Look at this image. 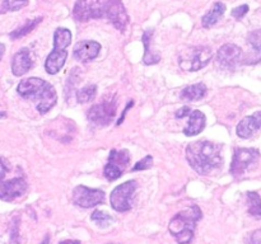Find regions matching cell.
<instances>
[{"label":"cell","instance_id":"obj_7","mask_svg":"<svg viewBox=\"0 0 261 244\" xmlns=\"http://www.w3.org/2000/svg\"><path fill=\"white\" fill-rule=\"evenodd\" d=\"M213 57V51L208 46H198L189 47L188 50L181 51L178 64L184 71H198L205 68Z\"/></svg>","mask_w":261,"mask_h":244},{"label":"cell","instance_id":"obj_24","mask_svg":"<svg viewBox=\"0 0 261 244\" xmlns=\"http://www.w3.org/2000/svg\"><path fill=\"white\" fill-rule=\"evenodd\" d=\"M97 94V85L94 84H88V85L83 86L76 92V101L79 103H89L96 98Z\"/></svg>","mask_w":261,"mask_h":244},{"label":"cell","instance_id":"obj_2","mask_svg":"<svg viewBox=\"0 0 261 244\" xmlns=\"http://www.w3.org/2000/svg\"><path fill=\"white\" fill-rule=\"evenodd\" d=\"M22 98L36 103V108L41 114H45L58 102L55 88L46 80L40 78H28L20 81L17 88Z\"/></svg>","mask_w":261,"mask_h":244},{"label":"cell","instance_id":"obj_10","mask_svg":"<svg viewBox=\"0 0 261 244\" xmlns=\"http://www.w3.org/2000/svg\"><path fill=\"white\" fill-rule=\"evenodd\" d=\"M116 99L109 98L98 104H94L88 109L87 117L97 126H107L114 121L116 116Z\"/></svg>","mask_w":261,"mask_h":244},{"label":"cell","instance_id":"obj_27","mask_svg":"<svg viewBox=\"0 0 261 244\" xmlns=\"http://www.w3.org/2000/svg\"><path fill=\"white\" fill-rule=\"evenodd\" d=\"M247 42L256 53H261V29L252 30L247 36Z\"/></svg>","mask_w":261,"mask_h":244},{"label":"cell","instance_id":"obj_30","mask_svg":"<svg viewBox=\"0 0 261 244\" xmlns=\"http://www.w3.org/2000/svg\"><path fill=\"white\" fill-rule=\"evenodd\" d=\"M249 244H261V229H257L251 233L249 239Z\"/></svg>","mask_w":261,"mask_h":244},{"label":"cell","instance_id":"obj_32","mask_svg":"<svg viewBox=\"0 0 261 244\" xmlns=\"http://www.w3.org/2000/svg\"><path fill=\"white\" fill-rule=\"evenodd\" d=\"M59 244H81V241H78V240H63V241H60Z\"/></svg>","mask_w":261,"mask_h":244},{"label":"cell","instance_id":"obj_22","mask_svg":"<svg viewBox=\"0 0 261 244\" xmlns=\"http://www.w3.org/2000/svg\"><path fill=\"white\" fill-rule=\"evenodd\" d=\"M42 19H43L42 17L36 18V19H31V20L28 19L27 22L22 25V27H19V28H17V29L13 30V32L9 35V37L12 38V40H19V38L24 37V36H27L28 33L32 32V30L35 29V28L37 27L41 22H42Z\"/></svg>","mask_w":261,"mask_h":244},{"label":"cell","instance_id":"obj_19","mask_svg":"<svg viewBox=\"0 0 261 244\" xmlns=\"http://www.w3.org/2000/svg\"><path fill=\"white\" fill-rule=\"evenodd\" d=\"M224 12H226V4L222 2L214 3V5L212 7V9L206 13L205 15L201 19V25L204 28H212L214 24H217L219 19L224 15Z\"/></svg>","mask_w":261,"mask_h":244},{"label":"cell","instance_id":"obj_6","mask_svg":"<svg viewBox=\"0 0 261 244\" xmlns=\"http://www.w3.org/2000/svg\"><path fill=\"white\" fill-rule=\"evenodd\" d=\"M112 0H78L73 8V18L78 22L107 19Z\"/></svg>","mask_w":261,"mask_h":244},{"label":"cell","instance_id":"obj_11","mask_svg":"<svg viewBox=\"0 0 261 244\" xmlns=\"http://www.w3.org/2000/svg\"><path fill=\"white\" fill-rule=\"evenodd\" d=\"M130 163V154L126 149H112L109 155V162L103 169V174L107 180L112 182L120 178Z\"/></svg>","mask_w":261,"mask_h":244},{"label":"cell","instance_id":"obj_20","mask_svg":"<svg viewBox=\"0 0 261 244\" xmlns=\"http://www.w3.org/2000/svg\"><path fill=\"white\" fill-rule=\"evenodd\" d=\"M206 85L204 83H198L194 84V85H189L186 88L182 89L180 97L184 101L194 102V101H200L205 97L206 94Z\"/></svg>","mask_w":261,"mask_h":244},{"label":"cell","instance_id":"obj_12","mask_svg":"<svg viewBox=\"0 0 261 244\" xmlns=\"http://www.w3.org/2000/svg\"><path fill=\"white\" fill-rule=\"evenodd\" d=\"M105 201V192L86 186H76L73 191V202L83 208L93 207Z\"/></svg>","mask_w":261,"mask_h":244},{"label":"cell","instance_id":"obj_9","mask_svg":"<svg viewBox=\"0 0 261 244\" xmlns=\"http://www.w3.org/2000/svg\"><path fill=\"white\" fill-rule=\"evenodd\" d=\"M137 182L135 180H127L117 186L110 196V202L112 208L117 212H126L133 207V197L137 191Z\"/></svg>","mask_w":261,"mask_h":244},{"label":"cell","instance_id":"obj_21","mask_svg":"<svg viewBox=\"0 0 261 244\" xmlns=\"http://www.w3.org/2000/svg\"><path fill=\"white\" fill-rule=\"evenodd\" d=\"M152 36H153V29H147L144 33H143V37H142V41H143V43H144V48H145V53H144V57H143V63H144L145 65L157 64L158 61L161 60L160 55H153V53L150 52L149 43H150V40H152Z\"/></svg>","mask_w":261,"mask_h":244},{"label":"cell","instance_id":"obj_15","mask_svg":"<svg viewBox=\"0 0 261 244\" xmlns=\"http://www.w3.org/2000/svg\"><path fill=\"white\" fill-rule=\"evenodd\" d=\"M261 130V111L255 112L251 116H247L239 122L236 132L241 139H250Z\"/></svg>","mask_w":261,"mask_h":244},{"label":"cell","instance_id":"obj_25","mask_svg":"<svg viewBox=\"0 0 261 244\" xmlns=\"http://www.w3.org/2000/svg\"><path fill=\"white\" fill-rule=\"evenodd\" d=\"M30 0H0V14L8 12H17L22 8L27 7Z\"/></svg>","mask_w":261,"mask_h":244},{"label":"cell","instance_id":"obj_1","mask_svg":"<svg viewBox=\"0 0 261 244\" xmlns=\"http://www.w3.org/2000/svg\"><path fill=\"white\" fill-rule=\"evenodd\" d=\"M223 145L208 140L191 142L186 147V159L198 174L206 175L216 172L223 165Z\"/></svg>","mask_w":261,"mask_h":244},{"label":"cell","instance_id":"obj_26","mask_svg":"<svg viewBox=\"0 0 261 244\" xmlns=\"http://www.w3.org/2000/svg\"><path fill=\"white\" fill-rule=\"evenodd\" d=\"M91 220L94 221L96 225L99 226V228H107V226L114 221V219H112V216H110L109 214L105 212V211L96 210L93 214H92Z\"/></svg>","mask_w":261,"mask_h":244},{"label":"cell","instance_id":"obj_8","mask_svg":"<svg viewBox=\"0 0 261 244\" xmlns=\"http://www.w3.org/2000/svg\"><path fill=\"white\" fill-rule=\"evenodd\" d=\"M260 159V151L254 147H236L233 152L229 173L234 178L242 177L245 173L251 170Z\"/></svg>","mask_w":261,"mask_h":244},{"label":"cell","instance_id":"obj_23","mask_svg":"<svg viewBox=\"0 0 261 244\" xmlns=\"http://www.w3.org/2000/svg\"><path fill=\"white\" fill-rule=\"evenodd\" d=\"M247 211L254 218H261V197L256 192H247Z\"/></svg>","mask_w":261,"mask_h":244},{"label":"cell","instance_id":"obj_34","mask_svg":"<svg viewBox=\"0 0 261 244\" xmlns=\"http://www.w3.org/2000/svg\"><path fill=\"white\" fill-rule=\"evenodd\" d=\"M41 244H50V236L46 235V236H45V239H43L42 243H41Z\"/></svg>","mask_w":261,"mask_h":244},{"label":"cell","instance_id":"obj_18","mask_svg":"<svg viewBox=\"0 0 261 244\" xmlns=\"http://www.w3.org/2000/svg\"><path fill=\"white\" fill-rule=\"evenodd\" d=\"M189 121L186 127L184 129V134L186 136H195V135L200 134L204 130L206 124V117L203 112L198 111V109H191L189 113Z\"/></svg>","mask_w":261,"mask_h":244},{"label":"cell","instance_id":"obj_28","mask_svg":"<svg viewBox=\"0 0 261 244\" xmlns=\"http://www.w3.org/2000/svg\"><path fill=\"white\" fill-rule=\"evenodd\" d=\"M153 164V158L150 155H147L145 158H143L142 160L137 163L133 168V172H137V170H145V169H149Z\"/></svg>","mask_w":261,"mask_h":244},{"label":"cell","instance_id":"obj_29","mask_svg":"<svg viewBox=\"0 0 261 244\" xmlns=\"http://www.w3.org/2000/svg\"><path fill=\"white\" fill-rule=\"evenodd\" d=\"M247 13H249V5L245 4V5H240V7L234 8V9L231 12V15L234 18V19L241 20Z\"/></svg>","mask_w":261,"mask_h":244},{"label":"cell","instance_id":"obj_13","mask_svg":"<svg viewBox=\"0 0 261 244\" xmlns=\"http://www.w3.org/2000/svg\"><path fill=\"white\" fill-rule=\"evenodd\" d=\"M99 51H101V45L97 41L84 40L74 46L73 55L78 61L88 63V61L94 60L98 56Z\"/></svg>","mask_w":261,"mask_h":244},{"label":"cell","instance_id":"obj_14","mask_svg":"<svg viewBox=\"0 0 261 244\" xmlns=\"http://www.w3.org/2000/svg\"><path fill=\"white\" fill-rule=\"evenodd\" d=\"M241 55L242 51L239 46L233 43H226L217 52V60L224 68L233 69L239 64Z\"/></svg>","mask_w":261,"mask_h":244},{"label":"cell","instance_id":"obj_33","mask_svg":"<svg viewBox=\"0 0 261 244\" xmlns=\"http://www.w3.org/2000/svg\"><path fill=\"white\" fill-rule=\"evenodd\" d=\"M4 52H5V46L0 42V60H2L3 56H4Z\"/></svg>","mask_w":261,"mask_h":244},{"label":"cell","instance_id":"obj_17","mask_svg":"<svg viewBox=\"0 0 261 244\" xmlns=\"http://www.w3.org/2000/svg\"><path fill=\"white\" fill-rule=\"evenodd\" d=\"M33 68V60L28 48L18 51L12 60V73L15 76H22Z\"/></svg>","mask_w":261,"mask_h":244},{"label":"cell","instance_id":"obj_31","mask_svg":"<svg viewBox=\"0 0 261 244\" xmlns=\"http://www.w3.org/2000/svg\"><path fill=\"white\" fill-rule=\"evenodd\" d=\"M190 111H191L190 107H188V106L182 107V108L178 109V111L176 112V117H177V118H184V117H188L189 113H190Z\"/></svg>","mask_w":261,"mask_h":244},{"label":"cell","instance_id":"obj_16","mask_svg":"<svg viewBox=\"0 0 261 244\" xmlns=\"http://www.w3.org/2000/svg\"><path fill=\"white\" fill-rule=\"evenodd\" d=\"M107 20L111 22L115 28L124 32L127 23H129V15H127L126 9H125L121 0H112V5L111 9H110L109 17H107Z\"/></svg>","mask_w":261,"mask_h":244},{"label":"cell","instance_id":"obj_3","mask_svg":"<svg viewBox=\"0 0 261 244\" xmlns=\"http://www.w3.org/2000/svg\"><path fill=\"white\" fill-rule=\"evenodd\" d=\"M201 219V211L196 205L176 214L170 221L168 230L178 244H190L194 238L196 223Z\"/></svg>","mask_w":261,"mask_h":244},{"label":"cell","instance_id":"obj_4","mask_svg":"<svg viewBox=\"0 0 261 244\" xmlns=\"http://www.w3.org/2000/svg\"><path fill=\"white\" fill-rule=\"evenodd\" d=\"M12 167L5 158H0V200L13 202L22 197L27 191L28 185L24 174L17 173L14 177L7 178Z\"/></svg>","mask_w":261,"mask_h":244},{"label":"cell","instance_id":"obj_5","mask_svg":"<svg viewBox=\"0 0 261 244\" xmlns=\"http://www.w3.org/2000/svg\"><path fill=\"white\" fill-rule=\"evenodd\" d=\"M71 32L68 28H58L54 33V48L47 56L45 63V69L50 75H55L63 69L66 58H68V51L66 47L70 45Z\"/></svg>","mask_w":261,"mask_h":244}]
</instances>
